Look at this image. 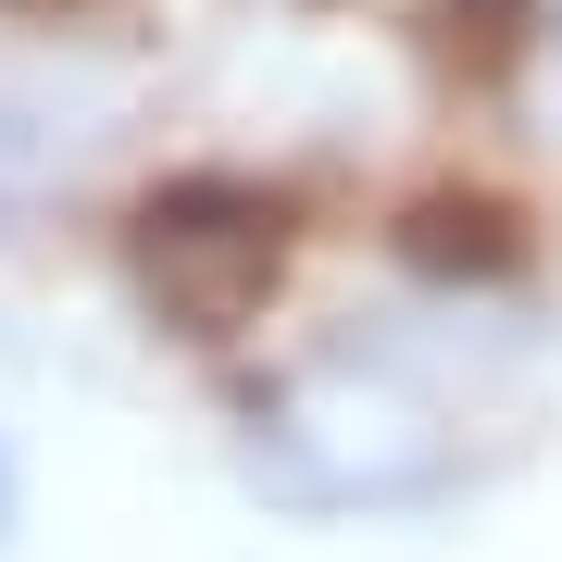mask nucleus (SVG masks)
<instances>
[{"label": "nucleus", "instance_id": "1", "mask_svg": "<svg viewBox=\"0 0 562 562\" xmlns=\"http://www.w3.org/2000/svg\"><path fill=\"white\" fill-rule=\"evenodd\" d=\"M288 188L238 176V162H188L162 176L138 225H125V262H138V301L176 325V338H238V325L276 301L288 276Z\"/></svg>", "mask_w": 562, "mask_h": 562}, {"label": "nucleus", "instance_id": "2", "mask_svg": "<svg viewBox=\"0 0 562 562\" xmlns=\"http://www.w3.org/2000/svg\"><path fill=\"white\" fill-rule=\"evenodd\" d=\"M387 250H401L413 276H438V288H513L525 262H538V225H525L501 188H413L401 225H387Z\"/></svg>", "mask_w": 562, "mask_h": 562}, {"label": "nucleus", "instance_id": "3", "mask_svg": "<svg viewBox=\"0 0 562 562\" xmlns=\"http://www.w3.org/2000/svg\"><path fill=\"white\" fill-rule=\"evenodd\" d=\"M462 25H487V50H513V25H525V0H450Z\"/></svg>", "mask_w": 562, "mask_h": 562}, {"label": "nucleus", "instance_id": "4", "mask_svg": "<svg viewBox=\"0 0 562 562\" xmlns=\"http://www.w3.org/2000/svg\"><path fill=\"white\" fill-rule=\"evenodd\" d=\"M13 525H25V462H13V438H0V550H13Z\"/></svg>", "mask_w": 562, "mask_h": 562}, {"label": "nucleus", "instance_id": "5", "mask_svg": "<svg viewBox=\"0 0 562 562\" xmlns=\"http://www.w3.org/2000/svg\"><path fill=\"white\" fill-rule=\"evenodd\" d=\"M13 13H88V0H13Z\"/></svg>", "mask_w": 562, "mask_h": 562}]
</instances>
